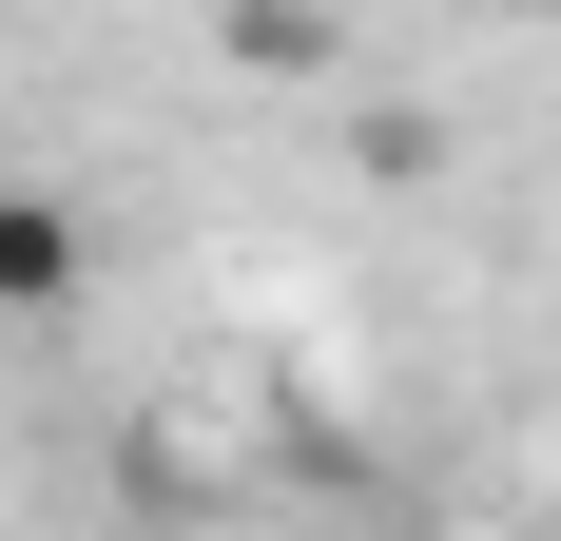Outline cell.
Masks as SVG:
<instances>
[{
	"mask_svg": "<svg viewBox=\"0 0 561 541\" xmlns=\"http://www.w3.org/2000/svg\"><path fill=\"white\" fill-rule=\"evenodd\" d=\"M523 20H561V0H523Z\"/></svg>",
	"mask_w": 561,
	"mask_h": 541,
	"instance_id": "7a4b0ae2",
	"label": "cell"
},
{
	"mask_svg": "<svg viewBox=\"0 0 561 541\" xmlns=\"http://www.w3.org/2000/svg\"><path fill=\"white\" fill-rule=\"evenodd\" d=\"M78 290H98V214L39 194V174H0V329H58Z\"/></svg>",
	"mask_w": 561,
	"mask_h": 541,
	"instance_id": "6da1fadb",
	"label": "cell"
}]
</instances>
